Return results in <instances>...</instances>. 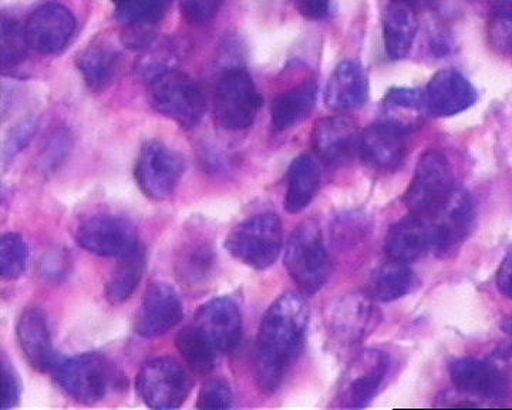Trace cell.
Listing matches in <instances>:
<instances>
[{
  "label": "cell",
  "mask_w": 512,
  "mask_h": 410,
  "mask_svg": "<svg viewBox=\"0 0 512 410\" xmlns=\"http://www.w3.org/2000/svg\"><path fill=\"white\" fill-rule=\"evenodd\" d=\"M308 302L296 292L281 295L262 318L255 346V381L265 393L281 388L305 346Z\"/></svg>",
  "instance_id": "obj_1"
},
{
  "label": "cell",
  "mask_w": 512,
  "mask_h": 410,
  "mask_svg": "<svg viewBox=\"0 0 512 410\" xmlns=\"http://www.w3.org/2000/svg\"><path fill=\"white\" fill-rule=\"evenodd\" d=\"M148 99L157 113L184 129H194L205 113L200 84L187 73L170 66L147 72Z\"/></svg>",
  "instance_id": "obj_2"
},
{
  "label": "cell",
  "mask_w": 512,
  "mask_h": 410,
  "mask_svg": "<svg viewBox=\"0 0 512 410\" xmlns=\"http://www.w3.org/2000/svg\"><path fill=\"white\" fill-rule=\"evenodd\" d=\"M285 267L305 295L325 287L332 275L322 231L315 220H306L293 230L285 248Z\"/></svg>",
  "instance_id": "obj_3"
},
{
  "label": "cell",
  "mask_w": 512,
  "mask_h": 410,
  "mask_svg": "<svg viewBox=\"0 0 512 410\" xmlns=\"http://www.w3.org/2000/svg\"><path fill=\"white\" fill-rule=\"evenodd\" d=\"M284 244V230L278 215H254L232 228L225 240V250L242 264L266 270L278 260Z\"/></svg>",
  "instance_id": "obj_4"
},
{
  "label": "cell",
  "mask_w": 512,
  "mask_h": 410,
  "mask_svg": "<svg viewBox=\"0 0 512 410\" xmlns=\"http://www.w3.org/2000/svg\"><path fill=\"white\" fill-rule=\"evenodd\" d=\"M52 373L64 393L84 403L101 401L120 382L116 368L99 354H82L57 361Z\"/></svg>",
  "instance_id": "obj_5"
},
{
  "label": "cell",
  "mask_w": 512,
  "mask_h": 410,
  "mask_svg": "<svg viewBox=\"0 0 512 410\" xmlns=\"http://www.w3.org/2000/svg\"><path fill=\"white\" fill-rule=\"evenodd\" d=\"M453 171L440 151H427L420 157L404 204L413 217L434 218L454 193Z\"/></svg>",
  "instance_id": "obj_6"
},
{
  "label": "cell",
  "mask_w": 512,
  "mask_h": 410,
  "mask_svg": "<svg viewBox=\"0 0 512 410\" xmlns=\"http://www.w3.org/2000/svg\"><path fill=\"white\" fill-rule=\"evenodd\" d=\"M261 106V94L247 70L232 67L218 80L214 93V113L222 129H249Z\"/></svg>",
  "instance_id": "obj_7"
},
{
  "label": "cell",
  "mask_w": 512,
  "mask_h": 410,
  "mask_svg": "<svg viewBox=\"0 0 512 410\" xmlns=\"http://www.w3.org/2000/svg\"><path fill=\"white\" fill-rule=\"evenodd\" d=\"M137 392L148 408L177 409L190 395L192 381L180 362L170 356L147 362L137 375Z\"/></svg>",
  "instance_id": "obj_8"
},
{
  "label": "cell",
  "mask_w": 512,
  "mask_h": 410,
  "mask_svg": "<svg viewBox=\"0 0 512 410\" xmlns=\"http://www.w3.org/2000/svg\"><path fill=\"white\" fill-rule=\"evenodd\" d=\"M184 168L183 157L177 151L161 141L151 140L138 153L134 176L144 196L165 201L177 190Z\"/></svg>",
  "instance_id": "obj_9"
},
{
  "label": "cell",
  "mask_w": 512,
  "mask_h": 410,
  "mask_svg": "<svg viewBox=\"0 0 512 410\" xmlns=\"http://www.w3.org/2000/svg\"><path fill=\"white\" fill-rule=\"evenodd\" d=\"M76 243L100 257L120 258L140 244L136 227L117 215H96L77 227Z\"/></svg>",
  "instance_id": "obj_10"
},
{
  "label": "cell",
  "mask_w": 512,
  "mask_h": 410,
  "mask_svg": "<svg viewBox=\"0 0 512 410\" xmlns=\"http://www.w3.org/2000/svg\"><path fill=\"white\" fill-rule=\"evenodd\" d=\"M389 369V356L383 352H362L343 376L339 389L340 406L346 409L366 408L382 389Z\"/></svg>",
  "instance_id": "obj_11"
},
{
  "label": "cell",
  "mask_w": 512,
  "mask_h": 410,
  "mask_svg": "<svg viewBox=\"0 0 512 410\" xmlns=\"http://www.w3.org/2000/svg\"><path fill=\"white\" fill-rule=\"evenodd\" d=\"M25 32L33 52L43 56L60 55L76 33V19L63 5L46 3L29 16Z\"/></svg>",
  "instance_id": "obj_12"
},
{
  "label": "cell",
  "mask_w": 512,
  "mask_h": 410,
  "mask_svg": "<svg viewBox=\"0 0 512 410\" xmlns=\"http://www.w3.org/2000/svg\"><path fill=\"white\" fill-rule=\"evenodd\" d=\"M183 315L177 291L167 282H154L147 288L138 309L134 329L143 338H158L177 327Z\"/></svg>",
  "instance_id": "obj_13"
},
{
  "label": "cell",
  "mask_w": 512,
  "mask_h": 410,
  "mask_svg": "<svg viewBox=\"0 0 512 410\" xmlns=\"http://www.w3.org/2000/svg\"><path fill=\"white\" fill-rule=\"evenodd\" d=\"M362 133L352 119L332 116L319 120L312 131L316 156L326 166H342L360 154Z\"/></svg>",
  "instance_id": "obj_14"
},
{
  "label": "cell",
  "mask_w": 512,
  "mask_h": 410,
  "mask_svg": "<svg viewBox=\"0 0 512 410\" xmlns=\"http://www.w3.org/2000/svg\"><path fill=\"white\" fill-rule=\"evenodd\" d=\"M195 325L207 335L218 354H231L242 338V314L231 298H217L202 305Z\"/></svg>",
  "instance_id": "obj_15"
},
{
  "label": "cell",
  "mask_w": 512,
  "mask_h": 410,
  "mask_svg": "<svg viewBox=\"0 0 512 410\" xmlns=\"http://www.w3.org/2000/svg\"><path fill=\"white\" fill-rule=\"evenodd\" d=\"M433 220V248L441 257H446L460 247L473 227V201L464 191H454L443 210Z\"/></svg>",
  "instance_id": "obj_16"
},
{
  "label": "cell",
  "mask_w": 512,
  "mask_h": 410,
  "mask_svg": "<svg viewBox=\"0 0 512 410\" xmlns=\"http://www.w3.org/2000/svg\"><path fill=\"white\" fill-rule=\"evenodd\" d=\"M477 102L473 84L457 70H441L424 90L427 110L436 117H451L466 112Z\"/></svg>",
  "instance_id": "obj_17"
},
{
  "label": "cell",
  "mask_w": 512,
  "mask_h": 410,
  "mask_svg": "<svg viewBox=\"0 0 512 410\" xmlns=\"http://www.w3.org/2000/svg\"><path fill=\"white\" fill-rule=\"evenodd\" d=\"M450 376L458 391L488 401H503L510 383L501 368L474 358H463L450 365Z\"/></svg>",
  "instance_id": "obj_18"
},
{
  "label": "cell",
  "mask_w": 512,
  "mask_h": 410,
  "mask_svg": "<svg viewBox=\"0 0 512 410\" xmlns=\"http://www.w3.org/2000/svg\"><path fill=\"white\" fill-rule=\"evenodd\" d=\"M407 154L406 127L396 122L373 124L362 133L360 157L380 170H394Z\"/></svg>",
  "instance_id": "obj_19"
},
{
  "label": "cell",
  "mask_w": 512,
  "mask_h": 410,
  "mask_svg": "<svg viewBox=\"0 0 512 410\" xmlns=\"http://www.w3.org/2000/svg\"><path fill=\"white\" fill-rule=\"evenodd\" d=\"M382 315L372 299L350 295L340 299L332 318V332L339 344L355 346L372 334Z\"/></svg>",
  "instance_id": "obj_20"
},
{
  "label": "cell",
  "mask_w": 512,
  "mask_h": 410,
  "mask_svg": "<svg viewBox=\"0 0 512 410\" xmlns=\"http://www.w3.org/2000/svg\"><path fill=\"white\" fill-rule=\"evenodd\" d=\"M16 336L20 351L33 369L43 373L53 371L59 359L53 349L49 325L42 309L30 307L22 312Z\"/></svg>",
  "instance_id": "obj_21"
},
{
  "label": "cell",
  "mask_w": 512,
  "mask_h": 410,
  "mask_svg": "<svg viewBox=\"0 0 512 410\" xmlns=\"http://www.w3.org/2000/svg\"><path fill=\"white\" fill-rule=\"evenodd\" d=\"M369 99V80L357 62H343L330 76L325 90V103L333 112L345 113L360 109Z\"/></svg>",
  "instance_id": "obj_22"
},
{
  "label": "cell",
  "mask_w": 512,
  "mask_h": 410,
  "mask_svg": "<svg viewBox=\"0 0 512 410\" xmlns=\"http://www.w3.org/2000/svg\"><path fill=\"white\" fill-rule=\"evenodd\" d=\"M121 22L128 26L127 45H150L151 33L163 22L173 0H111Z\"/></svg>",
  "instance_id": "obj_23"
},
{
  "label": "cell",
  "mask_w": 512,
  "mask_h": 410,
  "mask_svg": "<svg viewBox=\"0 0 512 410\" xmlns=\"http://www.w3.org/2000/svg\"><path fill=\"white\" fill-rule=\"evenodd\" d=\"M433 248L431 225L419 217H409L390 228L384 250L390 260L409 264Z\"/></svg>",
  "instance_id": "obj_24"
},
{
  "label": "cell",
  "mask_w": 512,
  "mask_h": 410,
  "mask_svg": "<svg viewBox=\"0 0 512 410\" xmlns=\"http://www.w3.org/2000/svg\"><path fill=\"white\" fill-rule=\"evenodd\" d=\"M77 67L90 90L100 93L116 82L123 69L120 50L107 43L90 45L77 57Z\"/></svg>",
  "instance_id": "obj_25"
},
{
  "label": "cell",
  "mask_w": 512,
  "mask_h": 410,
  "mask_svg": "<svg viewBox=\"0 0 512 410\" xmlns=\"http://www.w3.org/2000/svg\"><path fill=\"white\" fill-rule=\"evenodd\" d=\"M414 8L404 3L392 2L384 10V46L390 59L400 60L409 55L416 39L419 22Z\"/></svg>",
  "instance_id": "obj_26"
},
{
  "label": "cell",
  "mask_w": 512,
  "mask_h": 410,
  "mask_svg": "<svg viewBox=\"0 0 512 410\" xmlns=\"http://www.w3.org/2000/svg\"><path fill=\"white\" fill-rule=\"evenodd\" d=\"M285 208L288 213L299 214L309 207L320 187L318 161L308 154L292 161L286 177Z\"/></svg>",
  "instance_id": "obj_27"
},
{
  "label": "cell",
  "mask_w": 512,
  "mask_h": 410,
  "mask_svg": "<svg viewBox=\"0 0 512 410\" xmlns=\"http://www.w3.org/2000/svg\"><path fill=\"white\" fill-rule=\"evenodd\" d=\"M316 97H318V89L315 83L299 84L279 94L271 107L274 129L289 130L308 119L315 109Z\"/></svg>",
  "instance_id": "obj_28"
},
{
  "label": "cell",
  "mask_w": 512,
  "mask_h": 410,
  "mask_svg": "<svg viewBox=\"0 0 512 410\" xmlns=\"http://www.w3.org/2000/svg\"><path fill=\"white\" fill-rule=\"evenodd\" d=\"M117 260L119 262L111 272L106 291H104L107 301L113 305L123 304L133 297L143 280L144 270H146V248L140 243Z\"/></svg>",
  "instance_id": "obj_29"
},
{
  "label": "cell",
  "mask_w": 512,
  "mask_h": 410,
  "mask_svg": "<svg viewBox=\"0 0 512 410\" xmlns=\"http://www.w3.org/2000/svg\"><path fill=\"white\" fill-rule=\"evenodd\" d=\"M416 285V275L409 265L390 260L373 274L369 282V295L375 301L393 302L406 297Z\"/></svg>",
  "instance_id": "obj_30"
},
{
  "label": "cell",
  "mask_w": 512,
  "mask_h": 410,
  "mask_svg": "<svg viewBox=\"0 0 512 410\" xmlns=\"http://www.w3.org/2000/svg\"><path fill=\"white\" fill-rule=\"evenodd\" d=\"M175 346L192 372L207 376L214 371L218 351L197 325L181 329L175 338Z\"/></svg>",
  "instance_id": "obj_31"
},
{
  "label": "cell",
  "mask_w": 512,
  "mask_h": 410,
  "mask_svg": "<svg viewBox=\"0 0 512 410\" xmlns=\"http://www.w3.org/2000/svg\"><path fill=\"white\" fill-rule=\"evenodd\" d=\"M214 261V252L207 243L188 245L177 261V275L185 284L197 287L210 277Z\"/></svg>",
  "instance_id": "obj_32"
},
{
  "label": "cell",
  "mask_w": 512,
  "mask_h": 410,
  "mask_svg": "<svg viewBox=\"0 0 512 410\" xmlns=\"http://www.w3.org/2000/svg\"><path fill=\"white\" fill-rule=\"evenodd\" d=\"M0 57H2L3 70L15 69L25 60L30 49L26 39L25 25L12 16H2V35H0Z\"/></svg>",
  "instance_id": "obj_33"
},
{
  "label": "cell",
  "mask_w": 512,
  "mask_h": 410,
  "mask_svg": "<svg viewBox=\"0 0 512 410\" xmlns=\"http://www.w3.org/2000/svg\"><path fill=\"white\" fill-rule=\"evenodd\" d=\"M29 248L22 235L8 233L0 240V274L3 280H18L25 274Z\"/></svg>",
  "instance_id": "obj_34"
},
{
  "label": "cell",
  "mask_w": 512,
  "mask_h": 410,
  "mask_svg": "<svg viewBox=\"0 0 512 410\" xmlns=\"http://www.w3.org/2000/svg\"><path fill=\"white\" fill-rule=\"evenodd\" d=\"M234 395L231 386L224 379H211L202 385L198 393L197 408L204 410H220L232 408Z\"/></svg>",
  "instance_id": "obj_35"
},
{
  "label": "cell",
  "mask_w": 512,
  "mask_h": 410,
  "mask_svg": "<svg viewBox=\"0 0 512 410\" xmlns=\"http://www.w3.org/2000/svg\"><path fill=\"white\" fill-rule=\"evenodd\" d=\"M224 0H180L181 15L195 28L210 25L217 18Z\"/></svg>",
  "instance_id": "obj_36"
},
{
  "label": "cell",
  "mask_w": 512,
  "mask_h": 410,
  "mask_svg": "<svg viewBox=\"0 0 512 410\" xmlns=\"http://www.w3.org/2000/svg\"><path fill=\"white\" fill-rule=\"evenodd\" d=\"M488 40L497 52L504 55L512 53V15L510 13H494L488 22Z\"/></svg>",
  "instance_id": "obj_37"
},
{
  "label": "cell",
  "mask_w": 512,
  "mask_h": 410,
  "mask_svg": "<svg viewBox=\"0 0 512 410\" xmlns=\"http://www.w3.org/2000/svg\"><path fill=\"white\" fill-rule=\"evenodd\" d=\"M37 129H39V122L33 117L23 120L18 126H15V129L10 131L8 140H6L5 160L15 159L20 151L25 150L30 140L35 136Z\"/></svg>",
  "instance_id": "obj_38"
},
{
  "label": "cell",
  "mask_w": 512,
  "mask_h": 410,
  "mask_svg": "<svg viewBox=\"0 0 512 410\" xmlns=\"http://www.w3.org/2000/svg\"><path fill=\"white\" fill-rule=\"evenodd\" d=\"M3 375V402L2 409L8 410L15 408L19 403L22 385H20L18 373L13 366L9 364L8 359L3 356L2 361Z\"/></svg>",
  "instance_id": "obj_39"
},
{
  "label": "cell",
  "mask_w": 512,
  "mask_h": 410,
  "mask_svg": "<svg viewBox=\"0 0 512 410\" xmlns=\"http://www.w3.org/2000/svg\"><path fill=\"white\" fill-rule=\"evenodd\" d=\"M386 106L399 107V109H421L426 107L424 92L416 89H393L386 96Z\"/></svg>",
  "instance_id": "obj_40"
},
{
  "label": "cell",
  "mask_w": 512,
  "mask_h": 410,
  "mask_svg": "<svg viewBox=\"0 0 512 410\" xmlns=\"http://www.w3.org/2000/svg\"><path fill=\"white\" fill-rule=\"evenodd\" d=\"M295 8L309 20H323L328 18L330 0H293Z\"/></svg>",
  "instance_id": "obj_41"
},
{
  "label": "cell",
  "mask_w": 512,
  "mask_h": 410,
  "mask_svg": "<svg viewBox=\"0 0 512 410\" xmlns=\"http://www.w3.org/2000/svg\"><path fill=\"white\" fill-rule=\"evenodd\" d=\"M66 137L62 136V134H57L55 139L50 141L47 149L43 151L42 163L45 168L59 166L60 161H63L64 157H66L67 149L70 147L69 140Z\"/></svg>",
  "instance_id": "obj_42"
},
{
  "label": "cell",
  "mask_w": 512,
  "mask_h": 410,
  "mask_svg": "<svg viewBox=\"0 0 512 410\" xmlns=\"http://www.w3.org/2000/svg\"><path fill=\"white\" fill-rule=\"evenodd\" d=\"M497 287L505 298L512 299V251L501 262L497 272Z\"/></svg>",
  "instance_id": "obj_43"
},
{
  "label": "cell",
  "mask_w": 512,
  "mask_h": 410,
  "mask_svg": "<svg viewBox=\"0 0 512 410\" xmlns=\"http://www.w3.org/2000/svg\"><path fill=\"white\" fill-rule=\"evenodd\" d=\"M487 3L494 13H510L512 15V0H487Z\"/></svg>",
  "instance_id": "obj_44"
},
{
  "label": "cell",
  "mask_w": 512,
  "mask_h": 410,
  "mask_svg": "<svg viewBox=\"0 0 512 410\" xmlns=\"http://www.w3.org/2000/svg\"><path fill=\"white\" fill-rule=\"evenodd\" d=\"M392 2L404 3V5H409L416 9L419 8V6H423L424 3L429 2V0H392Z\"/></svg>",
  "instance_id": "obj_45"
},
{
  "label": "cell",
  "mask_w": 512,
  "mask_h": 410,
  "mask_svg": "<svg viewBox=\"0 0 512 410\" xmlns=\"http://www.w3.org/2000/svg\"><path fill=\"white\" fill-rule=\"evenodd\" d=\"M503 331L512 338V318L505 319L503 322Z\"/></svg>",
  "instance_id": "obj_46"
},
{
  "label": "cell",
  "mask_w": 512,
  "mask_h": 410,
  "mask_svg": "<svg viewBox=\"0 0 512 410\" xmlns=\"http://www.w3.org/2000/svg\"><path fill=\"white\" fill-rule=\"evenodd\" d=\"M503 356L505 359H507L508 364L511 365V369H512V348L508 349V351L505 352V354Z\"/></svg>",
  "instance_id": "obj_47"
}]
</instances>
